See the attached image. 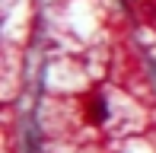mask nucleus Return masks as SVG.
Returning <instances> with one entry per match:
<instances>
[{
  "instance_id": "nucleus-1",
  "label": "nucleus",
  "mask_w": 156,
  "mask_h": 153,
  "mask_svg": "<svg viewBox=\"0 0 156 153\" xmlns=\"http://www.w3.org/2000/svg\"><path fill=\"white\" fill-rule=\"evenodd\" d=\"M102 118H105V99H96V102H93V121L99 124Z\"/></svg>"
}]
</instances>
